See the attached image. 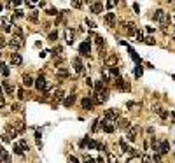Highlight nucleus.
<instances>
[{
    "instance_id": "17",
    "label": "nucleus",
    "mask_w": 175,
    "mask_h": 163,
    "mask_svg": "<svg viewBox=\"0 0 175 163\" xmlns=\"http://www.w3.org/2000/svg\"><path fill=\"white\" fill-rule=\"evenodd\" d=\"M102 11H103V5H102L100 2H93V4H91V12H93V14H100Z\"/></svg>"
},
{
    "instance_id": "30",
    "label": "nucleus",
    "mask_w": 175,
    "mask_h": 163,
    "mask_svg": "<svg viewBox=\"0 0 175 163\" xmlns=\"http://www.w3.org/2000/svg\"><path fill=\"white\" fill-rule=\"evenodd\" d=\"M56 39H58V32H56V30H52V32H49V35H47V41L54 42Z\"/></svg>"
},
{
    "instance_id": "9",
    "label": "nucleus",
    "mask_w": 175,
    "mask_h": 163,
    "mask_svg": "<svg viewBox=\"0 0 175 163\" xmlns=\"http://www.w3.org/2000/svg\"><path fill=\"white\" fill-rule=\"evenodd\" d=\"M89 51H91V46H89V41H84L79 46V53H81L82 56H89Z\"/></svg>"
},
{
    "instance_id": "51",
    "label": "nucleus",
    "mask_w": 175,
    "mask_h": 163,
    "mask_svg": "<svg viewBox=\"0 0 175 163\" xmlns=\"http://www.w3.org/2000/svg\"><path fill=\"white\" fill-rule=\"evenodd\" d=\"M5 44H7V42H5V39H4V37H0V47H4Z\"/></svg>"
},
{
    "instance_id": "35",
    "label": "nucleus",
    "mask_w": 175,
    "mask_h": 163,
    "mask_svg": "<svg viewBox=\"0 0 175 163\" xmlns=\"http://www.w3.org/2000/svg\"><path fill=\"white\" fill-rule=\"evenodd\" d=\"M54 97H56V102H60V100H63L65 93H63V91H61V89H58V91L54 93Z\"/></svg>"
},
{
    "instance_id": "13",
    "label": "nucleus",
    "mask_w": 175,
    "mask_h": 163,
    "mask_svg": "<svg viewBox=\"0 0 175 163\" xmlns=\"http://www.w3.org/2000/svg\"><path fill=\"white\" fill-rule=\"evenodd\" d=\"M72 63H74V69H75V72L77 74H82V61H81V58H74L72 60Z\"/></svg>"
},
{
    "instance_id": "14",
    "label": "nucleus",
    "mask_w": 175,
    "mask_h": 163,
    "mask_svg": "<svg viewBox=\"0 0 175 163\" xmlns=\"http://www.w3.org/2000/svg\"><path fill=\"white\" fill-rule=\"evenodd\" d=\"M105 63H107V67H114V65L117 63V56H116V54H109V56H105Z\"/></svg>"
},
{
    "instance_id": "52",
    "label": "nucleus",
    "mask_w": 175,
    "mask_h": 163,
    "mask_svg": "<svg viewBox=\"0 0 175 163\" xmlns=\"http://www.w3.org/2000/svg\"><path fill=\"white\" fill-rule=\"evenodd\" d=\"M133 11L135 12H140V5H138V4H133Z\"/></svg>"
},
{
    "instance_id": "41",
    "label": "nucleus",
    "mask_w": 175,
    "mask_h": 163,
    "mask_svg": "<svg viewBox=\"0 0 175 163\" xmlns=\"http://www.w3.org/2000/svg\"><path fill=\"white\" fill-rule=\"evenodd\" d=\"M96 146H98V142H95V140H89V144H87L89 149H96Z\"/></svg>"
},
{
    "instance_id": "28",
    "label": "nucleus",
    "mask_w": 175,
    "mask_h": 163,
    "mask_svg": "<svg viewBox=\"0 0 175 163\" xmlns=\"http://www.w3.org/2000/svg\"><path fill=\"white\" fill-rule=\"evenodd\" d=\"M119 146H121L122 153H128V151H130V146H128V142H126L124 139H121V140H119Z\"/></svg>"
},
{
    "instance_id": "31",
    "label": "nucleus",
    "mask_w": 175,
    "mask_h": 163,
    "mask_svg": "<svg viewBox=\"0 0 175 163\" xmlns=\"http://www.w3.org/2000/svg\"><path fill=\"white\" fill-rule=\"evenodd\" d=\"M103 84H105L103 79H102V81H96V84H95V91H102V89H105Z\"/></svg>"
},
{
    "instance_id": "58",
    "label": "nucleus",
    "mask_w": 175,
    "mask_h": 163,
    "mask_svg": "<svg viewBox=\"0 0 175 163\" xmlns=\"http://www.w3.org/2000/svg\"><path fill=\"white\" fill-rule=\"evenodd\" d=\"M170 116H172V121H173V125H175V112H172Z\"/></svg>"
},
{
    "instance_id": "33",
    "label": "nucleus",
    "mask_w": 175,
    "mask_h": 163,
    "mask_svg": "<svg viewBox=\"0 0 175 163\" xmlns=\"http://www.w3.org/2000/svg\"><path fill=\"white\" fill-rule=\"evenodd\" d=\"M67 42H68V44L74 42V32H72V30H67Z\"/></svg>"
},
{
    "instance_id": "39",
    "label": "nucleus",
    "mask_w": 175,
    "mask_h": 163,
    "mask_svg": "<svg viewBox=\"0 0 175 163\" xmlns=\"http://www.w3.org/2000/svg\"><path fill=\"white\" fill-rule=\"evenodd\" d=\"M19 146H21V147H23V149H25V151H28V142H26V140H19Z\"/></svg>"
},
{
    "instance_id": "59",
    "label": "nucleus",
    "mask_w": 175,
    "mask_h": 163,
    "mask_svg": "<svg viewBox=\"0 0 175 163\" xmlns=\"http://www.w3.org/2000/svg\"><path fill=\"white\" fill-rule=\"evenodd\" d=\"M2 105H4V98H2V97H0V107H2Z\"/></svg>"
},
{
    "instance_id": "40",
    "label": "nucleus",
    "mask_w": 175,
    "mask_h": 163,
    "mask_svg": "<svg viewBox=\"0 0 175 163\" xmlns=\"http://www.w3.org/2000/svg\"><path fill=\"white\" fill-rule=\"evenodd\" d=\"M0 67H2V76L7 77V76H9V69H7L5 65H0Z\"/></svg>"
},
{
    "instance_id": "5",
    "label": "nucleus",
    "mask_w": 175,
    "mask_h": 163,
    "mask_svg": "<svg viewBox=\"0 0 175 163\" xmlns=\"http://www.w3.org/2000/svg\"><path fill=\"white\" fill-rule=\"evenodd\" d=\"M95 104H96V102H95L93 98H89V97H84V98H82V102H81L82 109H86V111H93Z\"/></svg>"
},
{
    "instance_id": "63",
    "label": "nucleus",
    "mask_w": 175,
    "mask_h": 163,
    "mask_svg": "<svg viewBox=\"0 0 175 163\" xmlns=\"http://www.w3.org/2000/svg\"><path fill=\"white\" fill-rule=\"evenodd\" d=\"M114 2H116V4H117V2H119V0H114Z\"/></svg>"
},
{
    "instance_id": "6",
    "label": "nucleus",
    "mask_w": 175,
    "mask_h": 163,
    "mask_svg": "<svg viewBox=\"0 0 175 163\" xmlns=\"http://www.w3.org/2000/svg\"><path fill=\"white\" fill-rule=\"evenodd\" d=\"M103 116H105V119H109V121H116L117 117H119V111H117V109H107Z\"/></svg>"
},
{
    "instance_id": "43",
    "label": "nucleus",
    "mask_w": 175,
    "mask_h": 163,
    "mask_svg": "<svg viewBox=\"0 0 175 163\" xmlns=\"http://www.w3.org/2000/svg\"><path fill=\"white\" fill-rule=\"evenodd\" d=\"M47 14H51V16H54V14H58V11H56L54 7H49V9H47Z\"/></svg>"
},
{
    "instance_id": "36",
    "label": "nucleus",
    "mask_w": 175,
    "mask_h": 163,
    "mask_svg": "<svg viewBox=\"0 0 175 163\" xmlns=\"http://www.w3.org/2000/svg\"><path fill=\"white\" fill-rule=\"evenodd\" d=\"M135 37H137V41H138V42H144V39H145V37H144V33H142L140 30H137V33H135Z\"/></svg>"
},
{
    "instance_id": "53",
    "label": "nucleus",
    "mask_w": 175,
    "mask_h": 163,
    "mask_svg": "<svg viewBox=\"0 0 175 163\" xmlns=\"http://www.w3.org/2000/svg\"><path fill=\"white\" fill-rule=\"evenodd\" d=\"M107 161H117V158H116V156H112V154H110V156L107 158Z\"/></svg>"
},
{
    "instance_id": "1",
    "label": "nucleus",
    "mask_w": 175,
    "mask_h": 163,
    "mask_svg": "<svg viewBox=\"0 0 175 163\" xmlns=\"http://www.w3.org/2000/svg\"><path fill=\"white\" fill-rule=\"evenodd\" d=\"M35 88H37L39 91H47V89H49V84H47L44 74H40V76L35 79Z\"/></svg>"
},
{
    "instance_id": "12",
    "label": "nucleus",
    "mask_w": 175,
    "mask_h": 163,
    "mask_svg": "<svg viewBox=\"0 0 175 163\" xmlns=\"http://www.w3.org/2000/svg\"><path fill=\"white\" fill-rule=\"evenodd\" d=\"M102 130H103L105 133H112V132H114V125H112V121L105 119V121H103V126H102Z\"/></svg>"
},
{
    "instance_id": "56",
    "label": "nucleus",
    "mask_w": 175,
    "mask_h": 163,
    "mask_svg": "<svg viewBox=\"0 0 175 163\" xmlns=\"http://www.w3.org/2000/svg\"><path fill=\"white\" fill-rule=\"evenodd\" d=\"M46 54H47V51H40V53H39V56H40V58H44Z\"/></svg>"
},
{
    "instance_id": "54",
    "label": "nucleus",
    "mask_w": 175,
    "mask_h": 163,
    "mask_svg": "<svg viewBox=\"0 0 175 163\" xmlns=\"http://www.w3.org/2000/svg\"><path fill=\"white\" fill-rule=\"evenodd\" d=\"M86 84H87V86H93V81H91V79L87 77V79H86Z\"/></svg>"
},
{
    "instance_id": "20",
    "label": "nucleus",
    "mask_w": 175,
    "mask_h": 163,
    "mask_svg": "<svg viewBox=\"0 0 175 163\" xmlns=\"http://www.w3.org/2000/svg\"><path fill=\"white\" fill-rule=\"evenodd\" d=\"M74 102H75V95H74V93L68 95L67 98H63V105H65V107H70V105H74Z\"/></svg>"
},
{
    "instance_id": "48",
    "label": "nucleus",
    "mask_w": 175,
    "mask_h": 163,
    "mask_svg": "<svg viewBox=\"0 0 175 163\" xmlns=\"http://www.w3.org/2000/svg\"><path fill=\"white\" fill-rule=\"evenodd\" d=\"M12 111H21V107H19V104H12V107H11Z\"/></svg>"
},
{
    "instance_id": "24",
    "label": "nucleus",
    "mask_w": 175,
    "mask_h": 163,
    "mask_svg": "<svg viewBox=\"0 0 175 163\" xmlns=\"http://www.w3.org/2000/svg\"><path fill=\"white\" fill-rule=\"evenodd\" d=\"M23 84L30 88V86H33V84H35V81H33L30 76H26V74H25V76H23Z\"/></svg>"
},
{
    "instance_id": "44",
    "label": "nucleus",
    "mask_w": 175,
    "mask_h": 163,
    "mask_svg": "<svg viewBox=\"0 0 175 163\" xmlns=\"http://www.w3.org/2000/svg\"><path fill=\"white\" fill-rule=\"evenodd\" d=\"M159 116H161V119H166V117H168V111H163V109H161Z\"/></svg>"
},
{
    "instance_id": "21",
    "label": "nucleus",
    "mask_w": 175,
    "mask_h": 163,
    "mask_svg": "<svg viewBox=\"0 0 175 163\" xmlns=\"http://www.w3.org/2000/svg\"><path fill=\"white\" fill-rule=\"evenodd\" d=\"M117 126H119L121 130H128L130 126H131V123H130L128 119H124V117H121V119H119V125H117Z\"/></svg>"
},
{
    "instance_id": "7",
    "label": "nucleus",
    "mask_w": 175,
    "mask_h": 163,
    "mask_svg": "<svg viewBox=\"0 0 175 163\" xmlns=\"http://www.w3.org/2000/svg\"><path fill=\"white\" fill-rule=\"evenodd\" d=\"M9 46H11L12 49H14V51H18L19 47L23 46V39H21V37H16V35H14V39H11V41H9Z\"/></svg>"
},
{
    "instance_id": "49",
    "label": "nucleus",
    "mask_w": 175,
    "mask_h": 163,
    "mask_svg": "<svg viewBox=\"0 0 175 163\" xmlns=\"http://www.w3.org/2000/svg\"><path fill=\"white\" fill-rule=\"evenodd\" d=\"M11 30H12V28H11V25H7V23L4 25V32H11Z\"/></svg>"
},
{
    "instance_id": "10",
    "label": "nucleus",
    "mask_w": 175,
    "mask_h": 163,
    "mask_svg": "<svg viewBox=\"0 0 175 163\" xmlns=\"http://www.w3.org/2000/svg\"><path fill=\"white\" fill-rule=\"evenodd\" d=\"M56 76L60 77V79H67V77L70 76V72L67 67H60V69H56Z\"/></svg>"
},
{
    "instance_id": "46",
    "label": "nucleus",
    "mask_w": 175,
    "mask_h": 163,
    "mask_svg": "<svg viewBox=\"0 0 175 163\" xmlns=\"http://www.w3.org/2000/svg\"><path fill=\"white\" fill-rule=\"evenodd\" d=\"M86 23H87V26H89V28H95V26H96V23H93L91 19H86Z\"/></svg>"
},
{
    "instance_id": "34",
    "label": "nucleus",
    "mask_w": 175,
    "mask_h": 163,
    "mask_svg": "<svg viewBox=\"0 0 175 163\" xmlns=\"http://www.w3.org/2000/svg\"><path fill=\"white\" fill-rule=\"evenodd\" d=\"M110 76H114V77H121V76H119V69H117L116 65H114V67H110Z\"/></svg>"
},
{
    "instance_id": "2",
    "label": "nucleus",
    "mask_w": 175,
    "mask_h": 163,
    "mask_svg": "<svg viewBox=\"0 0 175 163\" xmlns=\"http://www.w3.org/2000/svg\"><path fill=\"white\" fill-rule=\"evenodd\" d=\"M107 98H109V89H102V91H95V97H93V100L96 102V104H103V102H107Z\"/></svg>"
},
{
    "instance_id": "64",
    "label": "nucleus",
    "mask_w": 175,
    "mask_h": 163,
    "mask_svg": "<svg viewBox=\"0 0 175 163\" xmlns=\"http://www.w3.org/2000/svg\"><path fill=\"white\" fill-rule=\"evenodd\" d=\"M7 2H9V0H7Z\"/></svg>"
},
{
    "instance_id": "29",
    "label": "nucleus",
    "mask_w": 175,
    "mask_h": 163,
    "mask_svg": "<svg viewBox=\"0 0 175 163\" xmlns=\"http://www.w3.org/2000/svg\"><path fill=\"white\" fill-rule=\"evenodd\" d=\"M82 2L84 0H70V4H72L74 9H82Z\"/></svg>"
},
{
    "instance_id": "47",
    "label": "nucleus",
    "mask_w": 175,
    "mask_h": 163,
    "mask_svg": "<svg viewBox=\"0 0 175 163\" xmlns=\"http://www.w3.org/2000/svg\"><path fill=\"white\" fill-rule=\"evenodd\" d=\"M60 53H61V47H54V49H52V54H54V56H56V54H60Z\"/></svg>"
},
{
    "instance_id": "32",
    "label": "nucleus",
    "mask_w": 175,
    "mask_h": 163,
    "mask_svg": "<svg viewBox=\"0 0 175 163\" xmlns=\"http://www.w3.org/2000/svg\"><path fill=\"white\" fill-rule=\"evenodd\" d=\"M12 33L16 35V37H21V39H23V30L19 28V26H14V30H12Z\"/></svg>"
},
{
    "instance_id": "61",
    "label": "nucleus",
    "mask_w": 175,
    "mask_h": 163,
    "mask_svg": "<svg viewBox=\"0 0 175 163\" xmlns=\"http://www.w3.org/2000/svg\"><path fill=\"white\" fill-rule=\"evenodd\" d=\"M30 2H32V4H35V2H39V0H30Z\"/></svg>"
},
{
    "instance_id": "38",
    "label": "nucleus",
    "mask_w": 175,
    "mask_h": 163,
    "mask_svg": "<svg viewBox=\"0 0 175 163\" xmlns=\"http://www.w3.org/2000/svg\"><path fill=\"white\" fill-rule=\"evenodd\" d=\"M25 97H26V95H25V89H23V88H19V89H18V98L25 100Z\"/></svg>"
},
{
    "instance_id": "25",
    "label": "nucleus",
    "mask_w": 175,
    "mask_h": 163,
    "mask_svg": "<svg viewBox=\"0 0 175 163\" xmlns=\"http://www.w3.org/2000/svg\"><path fill=\"white\" fill-rule=\"evenodd\" d=\"M9 160H11V156L5 153L4 147H0V161H9Z\"/></svg>"
},
{
    "instance_id": "18",
    "label": "nucleus",
    "mask_w": 175,
    "mask_h": 163,
    "mask_svg": "<svg viewBox=\"0 0 175 163\" xmlns=\"http://www.w3.org/2000/svg\"><path fill=\"white\" fill-rule=\"evenodd\" d=\"M168 151H170V144H168V140H163V142L159 144V153H161V154H166Z\"/></svg>"
},
{
    "instance_id": "37",
    "label": "nucleus",
    "mask_w": 175,
    "mask_h": 163,
    "mask_svg": "<svg viewBox=\"0 0 175 163\" xmlns=\"http://www.w3.org/2000/svg\"><path fill=\"white\" fill-rule=\"evenodd\" d=\"M89 140H91V139H89V137H84V139H82L81 142H79V146H81V147H86L87 144H89Z\"/></svg>"
},
{
    "instance_id": "19",
    "label": "nucleus",
    "mask_w": 175,
    "mask_h": 163,
    "mask_svg": "<svg viewBox=\"0 0 175 163\" xmlns=\"http://www.w3.org/2000/svg\"><path fill=\"white\" fill-rule=\"evenodd\" d=\"M102 126H103V121H100L98 117L93 121V125H91V132H98V130H102Z\"/></svg>"
},
{
    "instance_id": "8",
    "label": "nucleus",
    "mask_w": 175,
    "mask_h": 163,
    "mask_svg": "<svg viewBox=\"0 0 175 163\" xmlns=\"http://www.w3.org/2000/svg\"><path fill=\"white\" fill-rule=\"evenodd\" d=\"M154 21H158V23H165V19H166V14H165L163 9H156L154 11Z\"/></svg>"
},
{
    "instance_id": "57",
    "label": "nucleus",
    "mask_w": 175,
    "mask_h": 163,
    "mask_svg": "<svg viewBox=\"0 0 175 163\" xmlns=\"http://www.w3.org/2000/svg\"><path fill=\"white\" fill-rule=\"evenodd\" d=\"M21 2H23V0H14V2H12V5H19Z\"/></svg>"
},
{
    "instance_id": "22",
    "label": "nucleus",
    "mask_w": 175,
    "mask_h": 163,
    "mask_svg": "<svg viewBox=\"0 0 175 163\" xmlns=\"http://www.w3.org/2000/svg\"><path fill=\"white\" fill-rule=\"evenodd\" d=\"M28 21H32V23H37V21H39V11L32 9V12L28 14Z\"/></svg>"
},
{
    "instance_id": "27",
    "label": "nucleus",
    "mask_w": 175,
    "mask_h": 163,
    "mask_svg": "<svg viewBox=\"0 0 175 163\" xmlns=\"http://www.w3.org/2000/svg\"><path fill=\"white\" fill-rule=\"evenodd\" d=\"M14 128H16L19 133H23V132H25V123L23 121H16V123H14Z\"/></svg>"
},
{
    "instance_id": "15",
    "label": "nucleus",
    "mask_w": 175,
    "mask_h": 163,
    "mask_svg": "<svg viewBox=\"0 0 175 163\" xmlns=\"http://www.w3.org/2000/svg\"><path fill=\"white\" fill-rule=\"evenodd\" d=\"M124 30H126V33L128 35H135L137 33V26H135V23H124Z\"/></svg>"
},
{
    "instance_id": "60",
    "label": "nucleus",
    "mask_w": 175,
    "mask_h": 163,
    "mask_svg": "<svg viewBox=\"0 0 175 163\" xmlns=\"http://www.w3.org/2000/svg\"><path fill=\"white\" fill-rule=\"evenodd\" d=\"M84 2H86V4H93V0H84Z\"/></svg>"
},
{
    "instance_id": "4",
    "label": "nucleus",
    "mask_w": 175,
    "mask_h": 163,
    "mask_svg": "<svg viewBox=\"0 0 175 163\" xmlns=\"http://www.w3.org/2000/svg\"><path fill=\"white\" fill-rule=\"evenodd\" d=\"M103 21L109 28H114V26H116V16H114V12H107L103 16Z\"/></svg>"
},
{
    "instance_id": "23",
    "label": "nucleus",
    "mask_w": 175,
    "mask_h": 163,
    "mask_svg": "<svg viewBox=\"0 0 175 163\" xmlns=\"http://www.w3.org/2000/svg\"><path fill=\"white\" fill-rule=\"evenodd\" d=\"M12 151H14V154H18V156H23L25 149L19 146V144H14V142H12Z\"/></svg>"
},
{
    "instance_id": "16",
    "label": "nucleus",
    "mask_w": 175,
    "mask_h": 163,
    "mask_svg": "<svg viewBox=\"0 0 175 163\" xmlns=\"http://www.w3.org/2000/svg\"><path fill=\"white\" fill-rule=\"evenodd\" d=\"M2 88H4V91H5L7 95H12V93H14V88H12V84L9 81H2Z\"/></svg>"
},
{
    "instance_id": "3",
    "label": "nucleus",
    "mask_w": 175,
    "mask_h": 163,
    "mask_svg": "<svg viewBox=\"0 0 175 163\" xmlns=\"http://www.w3.org/2000/svg\"><path fill=\"white\" fill-rule=\"evenodd\" d=\"M138 132H140L138 126H130V128L126 130V140H130V142L137 140V137H138Z\"/></svg>"
},
{
    "instance_id": "11",
    "label": "nucleus",
    "mask_w": 175,
    "mask_h": 163,
    "mask_svg": "<svg viewBox=\"0 0 175 163\" xmlns=\"http://www.w3.org/2000/svg\"><path fill=\"white\" fill-rule=\"evenodd\" d=\"M11 63L12 65H21V63H23V58H21V54H19V53L14 51L11 54Z\"/></svg>"
},
{
    "instance_id": "26",
    "label": "nucleus",
    "mask_w": 175,
    "mask_h": 163,
    "mask_svg": "<svg viewBox=\"0 0 175 163\" xmlns=\"http://www.w3.org/2000/svg\"><path fill=\"white\" fill-rule=\"evenodd\" d=\"M95 44H96V46H98L100 49H103V47H105V41H103V37H100V35H98V37H95Z\"/></svg>"
},
{
    "instance_id": "50",
    "label": "nucleus",
    "mask_w": 175,
    "mask_h": 163,
    "mask_svg": "<svg viewBox=\"0 0 175 163\" xmlns=\"http://www.w3.org/2000/svg\"><path fill=\"white\" fill-rule=\"evenodd\" d=\"M16 18H23V11H19V9H16Z\"/></svg>"
},
{
    "instance_id": "62",
    "label": "nucleus",
    "mask_w": 175,
    "mask_h": 163,
    "mask_svg": "<svg viewBox=\"0 0 175 163\" xmlns=\"http://www.w3.org/2000/svg\"><path fill=\"white\" fill-rule=\"evenodd\" d=\"M2 89H4V88H2V84H0V95H2Z\"/></svg>"
},
{
    "instance_id": "45",
    "label": "nucleus",
    "mask_w": 175,
    "mask_h": 163,
    "mask_svg": "<svg viewBox=\"0 0 175 163\" xmlns=\"http://www.w3.org/2000/svg\"><path fill=\"white\" fill-rule=\"evenodd\" d=\"M114 5H116V2H114V0H107V9H112Z\"/></svg>"
},
{
    "instance_id": "55",
    "label": "nucleus",
    "mask_w": 175,
    "mask_h": 163,
    "mask_svg": "<svg viewBox=\"0 0 175 163\" xmlns=\"http://www.w3.org/2000/svg\"><path fill=\"white\" fill-rule=\"evenodd\" d=\"M82 160H87V161H89V160H93V158L89 156V154H84V156H82Z\"/></svg>"
},
{
    "instance_id": "42",
    "label": "nucleus",
    "mask_w": 175,
    "mask_h": 163,
    "mask_svg": "<svg viewBox=\"0 0 175 163\" xmlns=\"http://www.w3.org/2000/svg\"><path fill=\"white\" fill-rule=\"evenodd\" d=\"M144 42H147V44H149V46H152V44H154V39H152V37H145V39H144Z\"/></svg>"
}]
</instances>
